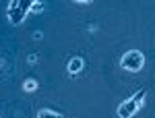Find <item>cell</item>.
Wrapping results in <instances>:
<instances>
[{"instance_id":"cell-5","label":"cell","mask_w":155,"mask_h":118,"mask_svg":"<svg viewBox=\"0 0 155 118\" xmlns=\"http://www.w3.org/2000/svg\"><path fill=\"white\" fill-rule=\"evenodd\" d=\"M37 118H62V114H60V112H54V110H48V108H44V110L37 112Z\"/></svg>"},{"instance_id":"cell-9","label":"cell","mask_w":155,"mask_h":118,"mask_svg":"<svg viewBox=\"0 0 155 118\" xmlns=\"http://www.w3.org/2000/svg\"><path fill=\"white\" fill-rule=\"evenodd\" d=\"M41 37H44V35H41V31H35V33H33V39H37V42H39Z\"/></svg>"},{"instance_id":"cell-2","label":"cell","mask_w":155,"mask_h":118,"mask_svg":"<svg viewBox=\"0 0 155 118\" xmlns=\"http://www.w3.org/2000/svg\"><path fill=\"white\" fill-rule=\"evenodd\" d=\"M145 102H137L134 97H130V99H126V102H122L118 106V116L120 118H132L139 110H143Z\"/></svg>"},{"instance_id":"cell-1","label":"cell","mask_w":155,"mask_h":118,"mask_svg":"<svg viewBox=\"0 0 155 118\" xmlns=\"http://www.w3.org/2000/svg\"><path fill=\"white\" fill-rule=\"evenodd\" d=\"M120 66L128 72H139L145 66V56L141 50H128L122 58H120Z\"/></svg>"},{"instance_id":"cell-11","label":"cell","mask_w":155,"mask_h":118,"mask_svg":"<svg viewBox=\"0 0 155 118\" xmlns=\"http://www.w3.org/2000/svg\"><path fill=\"white\" fill-rule=\"evenodd\" d=\"M0 118H2V116H0Z\"/></svg>"},{"instance_id":"cell-7","label":"cell","mask_w":155,"mask_h":118,"mask_svg":"<svg viewBox=\"0 0 155 118\" xmlns=\"http://www.w3.org/2000/svg\"><path fill=\"white\" fill-rule=\"evenodd\" d=\"M23 89H25V91H29V93H33V91L37 89V81H35V79H27V81L23 83Z\"/></svg>"},{"instance_id":"cell-4","label":"cell","mask_w":155,"mask_h":118,"mask_svg":"<svg viewBox=\"0 0 155 118\" xmlns=\"http://www.w3.org/2000/svg\"><path fill=\"white\" fill-rule=\"evenodd\" d=\"M85 66V60L83 58H71V62H68V66H66V71H68V75H77V72H81Z\"/></svg>"},{"instance_id":"cell-8","label":"cell","mask_w":155,"mask_h":118,"mask_svg":"<svg viewBox=\"0 0 155 118\" xmlns=\"http://www.w3.org/2000/svg\"><path fill=\"white\" fill-rule=\"evenodd\" d=\"M33 2H37V0H21V8H23L25 12H29V8H31Z\"/></svg>"},{"instance_id":"cell-6","label":"cell","mask_w":155,"mask_h":118,"mask_svg":"<svg viewBox=\"0 0 155 118\" xmlns=\"http://www.w3.org/2000/svg\"><path fill=\"white\" fill-rule=\"evenodd\" d=\"M41 11H46V4H44L41 0L33 2V4H31V8H29V12H33V15H39Z\"/></svg>"},{"instance_id":"cell-10","label":"cell","mask_w":155,"mask_h":118,"mask_svg":"<svg viewBox=\"0 0 155 118\" xmlns=\"http://www.w3.org/2000/svg\"><path fill=\"white\" fill-rule=\"evenodd\" d=\"M74 2H79V4H89L91 0H74Z\"/></svg>"},{"instance_id":"cell-3","label":"cell","mask_w":155,"mask_h":118,"mask_svg":"<svg viewBox=\"0 0 155 118\" xmlns=\"http://www.w3.org/2000/svg\"><path fill=\"white\" fill-rule=\"evenodd\" d=\"M6 15H8V21L12 25H21L27 12L21 8V0H11L8 2V8H6Z\"/></svg>"}]
</instances>
